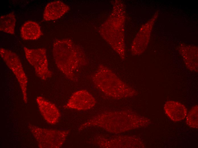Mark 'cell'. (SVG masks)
I'll return each instance as SVG.
<instances>
[{"mask_svg": "<svg viewBox=\"0 0 198 148\" xmlns=\"http://www.w3.org/2000/svg\"><path fill=\"white\" fill-rule=\"evenodd\" d=\"M53 46V58L57 68L67 78L74 80L76 71L86 63L84 52L68 39H56Z\"/></svg>", "mask_w": 198, "mask_h": 148, "instance_id": "6da1fadb", "label": "cell"}, {"mask_svg": "<svg viewBox=\"0 0 198 148\" xmlns=\"http://www.w3.org/2000/svg\"><path fill=\"white\" fill-rule=\"evenodd\" d=\"M29 129L40 148H59L64 143L67 131L41 128L30 125Z\"/></svg>", "mask_w": 198, "mask_h": 148, "instance_id": "7a4b0ae2", "label": "cell"}, {"mask_svg": "<svg viewBox=\"0 0 198 148\" xmlns=\"http://www.w3.org/2000/svg\"><path fill=\"white\" fill-rule=\"evenodd\" d=\"M1 57L16 77L21 89L23 100L27 102L28 78L21 62L17 55L10 50L2 48H0Z\"/></svg>", "mask_w": 198, "mask_h": 148, "instance_id": "3957f363", "label": "cell"}, {"mask_svg": "<svg viewBox=\"0 0 198 148\" xmlns=\"http://www.w3.org/2000/svg\"><path fill=\"white\" fill-rule=\"evenodd\" d=\"M26 59L34 68L37 76L42 80L51 77L52 72L48 68L46 49L44 48H23Z\"/></svg>", "mask_w": 198, "mask_h": 148, "instance_id": "277c9868", "label": "cell"}, {"mask_svg": "<svg viewBox=\"0 0 198 148\" xmlns=\"http://www.w3.org/2000/svg\"><path fill=\"white\" fill-rule=\"evenodd\" d=\"M92 81L95 84L105 93L112 95L114 88L122 89L126 86L111 70L103 66H100L93 75Z\"/></svg>", "mask_w": 198, "mask_h": 148, "instance_id": "5b68a950", "label": "cell"}, {"mask_svg": "<svg viewBox=\"0 0 198 148\" xmlns=\"http://www.w3.org/2000/svg\"><path fill=\"white\" fill-rule=\"evenodd\" d=\"M95 100L87 91L82 90L74 93L71 97L66 107L78 110H85L92 107Z\"/></svg>", "mask_w": 198, "mask_h": 148, "instance_id": "8992f818", "label": "cell"}, {"mask_svg": "<svg viewBox=\"0 0 198 148\" xmlns=\"http://www.w3.org/2000/svg\"><path fill=\"white\" fill-rule=\"evenodd\" d=\"M36 101L40 113L45 120L51 124H56L60 114L55 105L40 96L36 98Z\"/></svg>", "mask_w": 198, "mask_h": 148, "instance_id": "52a82bcc", "label": "cell"}, {"mask_svg": "<svg viewBox=\"0 0 198 148\" xmlns=\"http://www.w3.org/2000/svg\"><path fill=\"white\" fill-rule=\"evenodd\" d=\"M70 9L69 7L60 1L48 3L44 12L43 18L46 21L54 20L61 18Z\"/></svg>", "mask_w": 198, "mask_h": 148, "instance_id": "ba28073f", "label": "cell"}, {"mask_svg": "<svg viewBox=\"0 0 198 148\" xmlns=\"http://www.w3.org/2000/svg\"><path fill=\"white\" fill-rule=\"evenodd\" d=\"M164 109L168 116L175 122H179L184 119L187 115L186 107L177 101H167L164 104Z\"/></svg>", "mask_w": 198, "mask_h": 148, "instance_id": "9c48e42d", "label": "cell"}, {"mask_svg": "<svg viewBox=\"0 0 198 148\" xmlns=\"http://www.w3.org/2000/svg\"><path fill=\"white\" fill-rule=\"evenodd\" d=\"M22 38L26 40H35L42 35L40 26L37 22L32 21L25 22L20 30Z\"/></svg>", "mask_w": 198, "mask_h": 148, "instance_id": "30bf717a", "label": "cell"}, {"mask_svg": "<svg viewBox=\"0 0 198 148\" xmlns=\"http://www.w3.org/2000/svg\"><path fill=\"white\" fill-rule=\"evenodd\" d=\"M16 22V19L13 12L1 16L0 17V30L14 34Z\"/></svg>", "mask_w": 198, "mask_h": 148, "instance_id": "8fae6325", "label": "cell"}, {"mask_svg": "<svg viewBox=\"0 0 198 148\" xmlns=\"http://www.w3.org/2000/svg\"><path fill=\"white\" fill-rule=\"evenodd\" d=\"M198 105L193 107L189 112L186 117V123L190 127L198 128Z\"/></svg>", "mask_w": 198, "mask_h": 148, "instance_id": "7c38bea8", "label": "cell"}]
</instances>
